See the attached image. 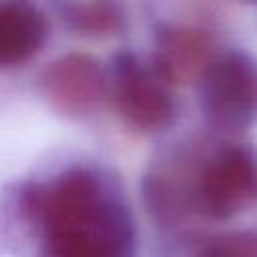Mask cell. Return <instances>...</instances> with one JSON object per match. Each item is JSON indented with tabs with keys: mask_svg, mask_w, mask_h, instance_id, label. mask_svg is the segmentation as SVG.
<instances>
[{
	"mask_svg": "<svg viewBox=\"0 0 257 257\" xmlns=\"http://www.w3.org/2000/svg\"><path fill=\"white\" fill-rule=\"evenodd\" d=\"M60 18L68 30L86 38H108L126 24L124 8L116 2H74L58 6Z\"/></svg>",
	"mask_w": 257,
	"mask_h": 257,
	"instance_id": "9c48e42d",
	"label": "cell"
},
{
	"mask_svg": "<svg viewBox=\"0 0 257 257\" xmlns=\"http://www.w3.org/2000/svg\"><path fill=\"white\" fill-rule=\"evenodd\" d=\"M257 205V153L227 145L201 159L193 207L211 219H231Z\"/></svg>",
	"mask_w": 257,
	"mask_h": 257,
	"instance_id": "7a4b0ae2",
	"label": "cell"
},
{
	"mask_svg": "<svg viewBox=\"0 0 257 257\" xmlns=\"http://www.w3.org/2000/svg\"><path fill=\"white\" fill-rule=\"evenodd\" d=\"M201 159L195 161L185 151L171 153L155 163L143 177V201L153 219L163 225L181 221L195 211V181Z\"/></svg>",
	"mask_w": 257,
	"mask_h": 257,
	"instance_id": "52a82bcc",
	"label": "cell"
},
{
	"mask_svg": "<svg viewBox=\"0 0 257 257\" xmlns=\"http://www.w3.org/2000/svg\"><path fill=\"white\" fill-rule=\"evenodd\" d=\"M108 98L124 124L141 133H157L175 118L169 84L128 50L116 52L110 60Z\"/></svg>",
	"mask_w": 257,
	"mask_h": 257,
	"instance_id": "3957f363",
	"label": "cell"
},
{
	"mask_svg": "<svg viewBox=\"0 0 257 257\" xmlns=\"http://www.w3.org/2000/svg\"><path fill=\"white\" fill-rule=\"evenodd\" d=\"M213 36L189 24H161L155 32L153 62L155 72L171 86L201 80L215 60Z\"/></svg>",
	"mask_w": 257,
	"mask_h": 257,
	"instance_id": "8992f818",
	"label": "cell"
},
{
	"mask_svg": "<svg viewBox=\"0 0 257 257\" xmlns=\"http://www.w3.org/2000/svg\"><path fill=\"white\" fill-rule=\"evenodd\" d=\"M38 88L56 112L82 118L108 98V68L92 54L66 52L42 68Z\"/></svg>",
	"mask_w": 257,
	"mask_h": 257,
	"instance_id": "5b68a950",
	"label": "cell"
},
{
	"mask_svg": "<svg viewBox=\"0 0 257 257\" xmlns=\"http://www.w3.org/2000/svg\"><path fill=\"white\" fill-rule=\"evenodd\" d=\"M20 213L38 235L40 257H131L135 221L120 187L94 167H68L30 183Z\"/></svg>",
	"mask_w": 257,
	"mask_h": 257,
	"instance_id": "6da1fadb",
	"label": "cell"
},
{
	"mask_svg": "<svg viewBox=\"0 0 257 257\" xmlns=\"http://www.w3.org/2000/svg\"><path fill=\"white\" fill-rule=\"evenodd\" d=\"M193 257H257V231H237L207 239Z\"/></svg>",
	"mask_w": 257,
	"mask_h": 257,
	"instance_id": "30bf717a",
	"label": "cell"
},
{
	"mask_svg": "<svg viewBox=\"0 0 257 257\" xmlns=\"http://www.w3.org/2000/svg\"><path fill=\"white\" fill-rule=\"evenodd\" d=\"M50 24L46 14L28 2H0V68H12L34 58L46 44Z\"/></svg>",
	"mask_w": 257,
	"mask_h": 257,
	"instance_id": "ba28073f",
	"label": "cell"
},
{
	"mask_svg": "<svg viewBox=\"0 0 257 257\" xmlns=\"http://www.w3.org/2000/svg\"><path fill=\"white\" fill-rule=\"evenodd\" d=\"M199 96L211 124L249 128L257 122V60L241 50L217 54L199 80Z\"/></svg>",
	"mask_w": 257,
	"mask_h": 257,
	"instance_id": "277c9868",
	"label": "cell"
}]
</instances>
